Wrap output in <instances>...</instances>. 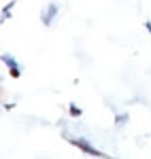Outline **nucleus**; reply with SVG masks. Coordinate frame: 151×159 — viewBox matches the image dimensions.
Returning a JSON list of instances; mask_svg holds the SVG:
<instances>
[{
    "instance_id": "423d86ee",
    "label": "nucleus",
    "mask_w": 151,
    "mask_h": 159,
    "mask_svg": "<svg viewBox=\"0 0 151 159\" xmlns=\"http://www.w3.org/2000/svg\"><path fill=\"white\" fill-rule=\"evenodd\" d=\"M126 119H128V115H121V117H119V119H117V125H121V123L126 121Z\"/></svg>"
},
{
    "instance_id": "0eeeda50",
    "label": "nucleus",
    "mask_w": 151,
    "mask_h": 159,
    "mask_svg": "<svg viewBox=\"0 0 151 159\" xmlns=\"http://www.w3.org/2000/svg\"><path fill=\"white\" fill-rule=\"evenodd\" d=\"M145 28H147V32H149V34H151V21H149V19L145 21Z\"/></svg>"
},
{
    "instance_id": "f257e3e1",
    "label": "nucleus",
    "mask_w": 151,
    "mask_h": 159,
    "mask_svg": "<svg viewBox=\"0 0 151 159\" xmlns=\"http://www.w3.org/2000/svg\"><path fill=\"white\" fill-rule=\"evenodd\" d=\"M68 140H70V144H75L77 148H81V151H83V153H87V155H96V157H102V155H104V153H100L98 148L92 147L85 138H68Z\"/></svg>"
},
{
    "instance_id": "7ed1b4c3",
    "label": "nucleus",
    "mask_w": 151,
    "mask_h": 159,
    "mask_svg": "<svg viewBox=\"0 0 151 159\" xmlns=\"http://www.w3.org/2000/svg\"><path fill=\"white\" fill-rule=\"evenodd\" d=\"M2 61H4V64H7L9 68L17 66V64H15V57H13V55H9V53H2Z\"/></svg>"
},
{
    "instance_id": "39448f33",
    "label": "nucleus",
    "mask_w": 151,
    "mask_h": 159,
    "mask_svg": "<svg viewBox=\"0 0 151 159\" xmlns=\"http://www.w3.org/2000/svg\"><path fill=\"white\" fill-rule=\"evenodd\" d=\"M9 72H11L13 79H19V76H21V68H19V66H13V68H9Z\"/></svg>"
},
{
    "instance_id": "f03ea898",
    "label": "nucleus",
    "mask_w": 151,
    "mask_h": 159,
    "mask_svg": "<svg viewBox=\"0 0 151 159\" xmlns=\"http://www.w3.org/2000/svg\"><path fill=\"white\" fill-rule=\"evenodd\" d=\"M55 15H58V4H49L47 13H43V24L51 25V21H53V17H55Z\"/></svg>"
},
{
    "instance_id": "20e7f679",
    "label": "nucleus",
    "mask_w": 151,
    "mask_h": 159,
    "mask_svg": "<svg viewBox=\"0 0 151 159\" xmlns=\"http://www.w3.org/2000/svg\"><path fill=\"white\" fill-rule=\"evenodd\" d=\"M68 112H70V117H81V112H83V110L79 108L77 104H70V106H68Z\"/></svg>"
}]
</instances>
